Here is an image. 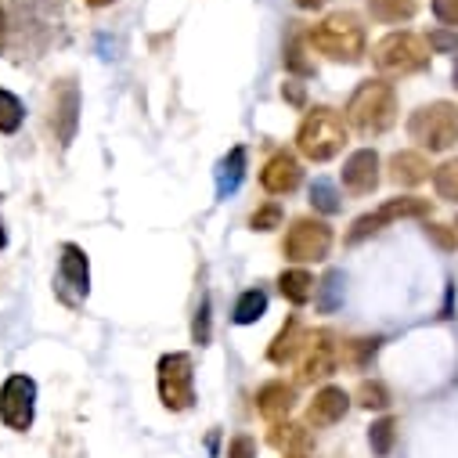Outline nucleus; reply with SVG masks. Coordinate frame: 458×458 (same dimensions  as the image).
Instances as JSON below:
<instances>
[{"instance_id": "obj_1", "label": "nucleus", "mask_w": 458, "mask_h": 458, "mask_svg": "<svg viewBox=\"0 0 458 458\" xmlns=\"http://www.w3.org/2000/svg\"><path fill=\"white\" fill-rule=\"evenodd\" d=\"M347 123L365 138L386 134L397 123V90L383 80H365L347 101Z\"/></svg>"}, {"instance_id": "obj_2", "label": "nucleus", "mask_w": 458, "mask_h": 458, "mask_svg": "<svg viewBox=\"0 0 458 458\" xmlns=\"http://www.w3.org/2000/svg\"><path fill=\"white\" fill-rule=\"evenodd\" d=\"M307 44H310L318 55L332 58V62L354 65V62L365 58V26H361V19H358L354 12H335V15L321 19V22L307 33Z\"/></svg>"}, {"instance_id": "obj_3", "label": "nucleus", "mask_w": 458, "mask_h": 458, "mask_svg": "<svg viewBox=\"0 0 458 458\" xmlns=\"http://www.w3.org/2000/svg\"><path fill=\"white\" fill-rule=\"evenodd\" d=\"M343 145H347V123L339 120V112L332 108H310L300 131H296V148L303 159L310 163H328L343 152Z\"/></svg>"}, {"instance_id": "obj_4", "label": "nucleus", "mask_w": 458, "mask_h": 458, "mask_svg": "<svg viewBox=\"0 0 458 458\" xmlns=\"http://www.w3.org/2000/svg\"><path fill=\"white\" fill-rule=\"evenodd\" d=\"M408 134H411V141H419L429 152H447L458 141V105H451V101L422 105L419 112H411Z\"/></svg>"}, {"instance_id": "obj_5", "label": "nucleus", "mask_w": 458, "mask_h": 458, "mask_svg": "<svg viewBox=\"0 0 458 458\" xmlns=\"http://www.w3.org/2000/svg\"><path fill=\"white\" fill-rule=\"evenodd\" d=\"M372 62L379 72H390V76H408V72H419L426 69L429 62V40L408 33V30H397V33H386L376 47H372Z\"/></svg>"}, {"instance_id": "obj_6", "label": "nucleus", "mask_w": 458, "mask_h": 458, "mask_svg": "<svg viewBox=\"0 0 458 458\" xmlns=\"http://www.w3.org/2000/svg\"><path fill=\"white\" fill-rule=\"evenodd\" d=\"M282 253L293 264H321L332 253V227L318 216L293 220L285 232V242H282Z\"/></svg>"}, {"instance_id": "obj_7", "label": "nucleus", "mask_w": 458, "mask_h": 458, "mask_svg": "<svg viewBox=\"0 0 458 458\" xmlns=\"http://www.w3.org/2000/svg\"><path fill=\"white\" fill-rule=\"evenodd\" d=\"M156 379H159L163 408L188 411L195 404V365H191V354H163L159 369H156Z\"/></svg>"}, {"instance_id": "obj_8", "label": "nucleus", "mask_w": 458, "mask_h": 458, "mask_svg": "<svg viewBox=\"0 0 458 458\" xmlns=\"http://www.w3.org/2000/svg\"><path fill=\"white\" fill-rule=\"evenodd\" d=\"M339 365V343L328 328H318V332H307V343L300 351V365H296V383L300 386H310L318 379H328Z\"/></svg>"}, {"instance_id": "obj_9", "label": "nucleus", "mask_w": 458, "mask_h": 458, "mask_svg": "<svg viewBox=\"0 0 458 458\" xmlns=\"http://www.w3.org/2000/svg\"><path fill=\"white\" fill-rule=\"evenodd\" d=\"M429 213V202L426 199H415V195H397V199H386L383 206H376L372 213H361L354 224H351V232H347V242H361L376 232H383L386 224L394 220H404V216H426Z\"/></svg>"}, {"instance_id": "obj_10", "label": "nucleus", "mask_w": 458, "mask_h": 458, "mask_svg": "<svg viewBox=\"0 0 458 458\" xmlns=\"http://www.w3.org/2000/svg\"><path fill=\"white\" fill-rule=\"evenodd\" d=\"M33 411H37V383L30 376H8L0 386V422L15 433H26L33 426Z\"/></svg>"}, {"instance_id": "obj_11", "label": "nucleus", "mask_w": 458, "mask_h": 458, "mask_svg": "<svg viewBox=\"0 0 458 458\" xmlns=\"http://www.w3.org/2000/svg\"><path fill=\"white\" fill-rule=\"evenodd\" d=\"M90 293V264H87V253L76 246V242H65L62 246V257H58V296L76 307L83 303Z\"/></svg>"}, {"instance_id": "obj_12", "label": "nucleus", "mask_w": 458, "mask_h": 458, "mask_svg": "<svg viewBox=\"0 0 458 458\" xmlns=\"http://www.w3.org/2000/svg\"><path fill=\"white\" fill-rule=\"evenodd\" d=\"M339 181L351 195H372L379 188V156H376V148L351 152L347 163H343V170H339Z\"/></svg>"}, {"instance_id": "obj_13", "label": "nucleus", "mask_w": 458, "mask_h": 458, "mask_svg": "<svg viewBox=\"0 0 458 458\" xmlns=\"http://www.w3.org/2000/svg\"><path fill=\"white\" fill-rule=\"evenodd\" d=\"M76 123H80V90L72 80H62L55 87V108H51V127H55V138L62 145H69L76 138Z\"/></svg>"}, {"instance_id": "obj_14", "label": "nucleus", "mask_w": 458, "mask_h": 458, "mask_svg": "<svg viewBox=\"0 0 458 458\" xmlns=\"http://www.w3.org/2000/svg\"><path fill=\"white\" fill-rule=\"evenodd\" d=\"M260 184H264V191H271V195H293V191L303 184V166H300V159L289 156V152H275V156L267 159V166L260 170Z\"/></svg>"}, {"instance_id": "obj_15", "label": "nucleus", "mask_w": 458, "mask_h": 458, "mask_svg": "<svg viewBox=\"0 0 458 458\" xmlns=\"http://www.w3.org/2000/svg\"><path fill=\"white\" fill-rule=\"evenodd\" d=\"M347 408H351L347 390H343V386H321L314 394V401L307 404V426H314V429L335 426L343 415H347Z\"/></svg>"}, {"instance_id": "obj_16", "label": "nucleus", "mask_w": 458, "mask_h": 458, "mask_svg": "<svg viewBox=\"0 0 458 458\" xmlns=\"http://www.w3.org/2000/svg\"><path fill=\"white\" fill-rule=\"evenodd\" d=\"M303 343H307V328H303V321L293 314V318H285V325H282V328H278V335L271 339V347H267V361H271V365H289L293 358H300Z\"/></svg>"}, {"instance_id": "obj_17", "label": "nucleus", "mask_w": 458, "mask_h": 458, "mask_svg": "<svg viewBox=\"0 0 458 458\" xmlns=\"http://www.w3.org/2000/svg\"><path fill=\"white\" fill-rule=\"evenodd\" d=\"M296 404V386L282 383V379H271L257 390V411L267 419V422H282Z\"/></svg>"}, {"instance_id": "obj_18", "label": "nucleus", "mask_w": 458, "mask_h": 458, "mask_svg": "<svg viewBox=\"0 0 458 458\" xmlns=\"http://www.w3.org/2000/svg\"><path fill=\"white\" fill-rule=\"evenodd\" d=\"M429 177V163L422 152H397L390 159V181L401 184V188H415Z\"/></svg>"}, {"instance_id": "obj_19", "label": "nucleus", "mask_w": 458, "mask_h": 458, "mask_svg": "<svg viewBox=\"0 0 458 458\" xmlns=\"http://www.w3.org/2000/svg\"><path fill=\"white\" fill-rule=\"evenodd\" d=\"M278 293H282L293 307H303V303L314 300L318 282H314V275H310L307 267H289V271L278 275Z\"/></svg>"}, {"instance_id": "obj_20", "label": "nucleus", "mask_w": 458, "mask_h": 458, "mask_svg": "<svg viewBox=\"0 0 458 458\" xmlns=\"http://www.w3.org/2000/svg\"><path fill=\"white\" fill-rule=\"evenodd\" d=\"M242 177H246V148H242V145H235L232 152H227V156L220 159V166H216V195L224 199V195L239 191Z\"/></svg>"}, {"instance_id": "obj_21", "label": "nucleus", "mask_w": 458, "mask_h": 458, "mask_svg": "<svg viewBox=\"0 0 458 458\" xmlns=\"http://www.w3.org/2000/svg\"><path fill=\"white\" fill-rule=\"evenodd\" d=\"M415 12H419V0H369V15L386 26L415 19Z\"/></svg>"}, {"instance_id": "obj_22", "label": "nucleus", "mask_w": 458, "mask_h": 458, "mask_svg": "<svg viewBox=\"0 0 458 458\" xmlns=\"http://www.w3.org/2000/svg\"><path fill=\"white\" fill-rule=\"evenodd\" d=\"M271 447L285 451V454H303L307 447V426H296V422H271V433H267Z\"/></svg>"}, {"instance_id": "obj_23", "label": "nucleus", "mask_w": 458, "mask_h": 458, "mask_svg": "<svg viewBox=\"0 0 458 458\" xmlns=\"http://www.w3.org/2000/svg\"><path fill=\"white\" fill-rule=\"evenodd\" d=\"M264 314H267V293L257 285V289H246V293L239 296L232 318H235V325H257Z\"/></svg>"}, {"instance_id": "obj_24", "label": "nucleus", "mask_w": 458, "mask_h": 458, "mask_svg": "<svg viewBox=\"0 0 458 458\" xmlns=\"http://www.w3.org/2000/svg\"><path fill=\"white\" fill-rule=\"evenodd\" d=\"M22 120H26V108H22V101H19L12 90L0 87V134H19Z\"/></svg>"}, {"instance_id": "obj_25", "label": "nucleus", "mask_w": 458, "mask_h": 458, "mask_svg": "<svg viewBox=\"0 0 458 458\" xmlns=\"http://www.w3.org/2000/svg\"><path fill=\"white\" fill-rule=\"evenodd\" d=\"M379 343H383L379 335H372V339H351V343H343V347H339V358H347L354 369H365L376 358Z\"/></svg>"}, {"instance_id": "obj_26", "label": "nucleus", "mask_w": 458, "mask_h": 458, "mask_svg": "<svg viewBox=\"0 0 458 458\" xmlns=\"http://www.w3.org/2000/svg\"><path fill=\"white\" fill-rule=\"evenodd\" d=\"M318 307L325 310V314H332L339 303H343V271H328L321 282H318Z\"/></svg>"}, {"instance_id": "obj_27", "label": "nucleus", "mask_w": 458, "mask_h": 458, "mask_svg": "<svg viewBox=\"0 0 458 458\" xmlns=\"http://www.w3.org/2000/svg\"><path fill=\"white\" fill-rule=\"evenodd\" d=\"M433 188H437L440 199L458 202V159H447L444 166L433 170Z\"/></svg>"}, {"instance_id": "obj_28", "label": "nucleus", "mask_w": 458, "mask_h": 458, "mask_svg": "<svg viewBox=\"0 0 458 458\" xmlns=\"http://www.w3.org/2000/svg\"><path fill=\"white\" fill-rule=\"evenodd\" d=\"M394 437H397V422H394V419H379V422H372V429H369V444H372V451H376L379 458H386V454L394 451Z\"/></svg>"}, {"instance_id": "obj_29", "label": "nucleus", "mask_w": 458, "mask_h": 458, "mask_svg": "<svg viewBox=\"0 0 458 458\" xmlns=\"http://www.w3.org/2000/svg\"><path fill=\"white\" fill-rule=\"evenodd\" d=\"M310 206L318 209V213H339L343 209V202H339V195H335V188L328 184V181H314L310 184Z\"/></svg>"}, {"instance_id": "obj_30", "label": "nucleus", "mask_w": 458, "mask_h": 458, "mask_svg": "<svg viewBox=\"0 0 458 458\" xmlns=\"http://www.w3.org/2000/svg\"><path fill=\"white\" fill-rule=\"evenodd\" d=\"M358 404L369 408V411H372V408L383 411V408L390 404V390H386L379 379H365V383L358 386Z\"/></svg>"}, {"instance_id": "obj_31", "label": "nucleus", "mask_w": 458, "mask_h": 458, "mask_svg": "<svg viewBox=\"0 0 458 458\" xmlns=\"http://www.w3.org/2000/svg\"><path fill=\"white\" fill-rule=\"evenodd\" d=\"M282 206L278 202H264V206H257L253 209V216H250V227L253 232H275V227H282Z\"/></svg>"}, {"instance_id": "obj_32", "label": "nucleus", "mask_w": 458, "mask_h": 458, "mask_svg": "<svg viewBox=\"0 0 458 458\" xmlns=\"http://www.w3.org/2000/svg\"><path fill=\"white\" fill-rule=\"evenodd\" d=\"M282 62H285V72H293V76H303V80H307V76H314V65L303 58L300 37H293V40L285 44V58H282Z\"/></svg>"}, {"instance_id": "obj_33", "label": "nucleus", "mask_w": 458, "mask_h": 458, "mask_svg": "<svg viewBox=\"0 0 458 458\" xmlns=\"http://www.w3.org/2000/svg\"><path fill=\"white\" fill-rule=\"evenodd\" d=\"M209 296H202L199 300V310H195V318H191V339L199 343V347H206L209 343Z\"/></svg>"}, {"instance_id": "obj_34", "label": "nucleus", "mask_w": 458, "mask_h": 458, "mask_svg": "<svg viewBox=\"0 0 458 458\" xmlns=\"http://www.w3.org/2000/svg\"><path fill=\"white\" fill-rule=\"evenodd\" d=\"M426 239H433L444 253H451L458 246V235L451 232V227H444V224H426Z\"/></svg>"}, {"instance_id": "obj_35", "label": "nucleus", "mask_w": 458, "mask_h": 458, "mask_svg": "<svg viewBox=\"0 0 458 458\" xmlns=\"http://www.w3.org/2000/svg\"><path fill=\"white\" fill-rule=\"evenodd\" d=\"M433 15H437V22L458 30V0H433Z\"/></svg>"}, {"instance_id": "obj_36", "label": "nucleus", "mask_w": 458, "mask_h": 458, "mask_svg": "<svg viewBox=\"0 0 458 458\" xmlns=\"http://www.w3.org/2000/svg\"><path fill=\"white\" fill-rule=\"evenodd\" d=\"M227 458H257V440L253 437H235L232 444H227Z\"/></svg>"}, {"instance_id": "obj_37", "label": "nucleus", "mask_w": 458, "mask_h": 458, "mask_svg": "<svg viewBox=\"0 0 458 458\" xmlns=\"http://www.w3.org/2000/svg\"><path fill=\"white\" fill-rule=\"evenodd\" d=\"M429 47H433V51H458V33L440 30V33L429 37Z\"/></svg>"}, {"instance_id": "obj_38", "label": "nucleus", "mask_w": 458, "mask_h": 458, "mask_svg": "<svg viewBox=\"0 0 458 458\" xmlns=\"http://www.w3.org/2000/svg\"><path fill=\"white\" fill-rule=\"evenodd\" d=\"M282 98L289 101V105H296V108H303V83H296V80H289V83H282Z\"/></svg>"}, {"instance_id": "obj_39", "label": "nucleus", "mask_w": 458, "mask_h": 458, "mask_svg": "<svg viewBox=\"0 0 458 458\" xmlns=\"http://www.w3.org/2000/svg\"><path fill=\"white\" fill-rule=\"evenodd\" d=\"M321 4H325V0H296V8H303V12H314Z\"/></svg>"}, {"instance_id": "obj_40", "label": "nucleus", "mask_w": 458, "mask_h": 458, "mask_svg": "<svg viewBox=\"0 0 458 458\" xmlns=\"http://www.w3.org/2000/svg\"><path fill=\"white\" fill-rule=\"evenodd\" d=\"M87 4H90V8H112L116 0H87Z\"/></svg>"}, {"instance_id": "obj_41", "label": "nucleus", "mask_w": 458, "mask_h": 458, "mask_svg": "<svg viewBox=\"0 0 458 458\" xmlns=\"http://www.w3.org/2000/svg\"><path fill=\"white\" fill-rule=\"evenodd\" d=\"M8 246V232H4V220H0V250Z\"/></svg>"}, {"instance_id": "obj_42", "label": "nucleus", "mask_w": 458, "mask_h": 458, "mask_svg": "<svg viewBox=\"0 0 458 458\" xmlns=\"http://www.w3.org/2000/svg\"><path fill=\"white\" fill-rule=\"evenodd\" d=\"M0 47H4V8H0Z\"/></svg>"}, {"instance_id": "obj_43", "label": "nucleus", "mask_w": 458, "mask_h": 458, "mask_svg": "<svg viewBox=\"0 0 458 458\" xmlns=\"http://www.w3.org/2000/svg\"><path fill=\"white\" fill-rule=\"evenodd\" d=\"M454 87H458V65H454Z\"/></svg>"}, {"instance_id": "obj_44", "label": "nucleus", "mask_w": 458, "mask_h": 458, "mask_svg": "<svg viewBox=\"0 0 458 458\" xmlns=\"http://www.w3.org/2000/svg\"><path fill=\"white\" fill-rule=\"evenodd\" d=\"M285 458H303V454H285Z\"/></svg>"}]
</instances>
